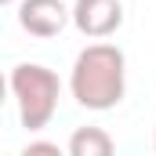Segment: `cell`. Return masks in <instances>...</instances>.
<instances>
[{"mask_svg": "<svg viewBox=\"0 0 156 156\" xmlns=\"http://www.w3.org/2000/svg\"><path fill=\"white\" fill-rule=\"evenodd\" d=\"M69 91H73L76 105L91 109V113L116 109L123 102V91H127V55L105 40L87 44L73 62Z\"/></svg>", "mask_w": 156, "mask_h": 156, "instance_id": "1", "label": "cell"}, {"mask_svg": "<svg viewBox=\"0 0 156 156\" xmlns=\"http://www.w3.org/2000/svg\"><path fill=\"white\" fill-rule=\"evenodd\" d=\"M37 153H47V156H58V145H55V142H29V145L22 149V156H37Z\"/></svg>", "mask_w": 156, "mask_h": 156, "instance_id": "6", "label": "cell"}, {"mask_svg": "<svg viewBox=\"0 0 156 156\" xmlns=\"http://www.w3.org/2000/svg\"><path fill=\"white\" fill-rule=\"evenodd\" d=\"M113 134L105 127H76L69 138V156H109Z\"/></svg>", "mask_w": 156, "mask_h": 156, "instance_id": "5", "label": "cell"}, {"mask_svg": "<svg viewBox=\"0 0 156 156\" xmlns=\"http://www.w3.org/2000/svg\"><path fill=\"white\" fill-rule=\"evenodd\" d=\"M11 94L18 105V120L26 131H44L55 113H58V98H62V80L55 69L40 66V62H18L11 69Z\"/></svg>", "mask_w": 156, "mask_h": 156, "instance_id": "2", "label": "cell"}, {"mask_svg": "<svg viewBox=\"0 0 156 156\" xmlns=\"http://www.w3.org/2000/svg\"><path fill=\"white\" fill-rule=\"evenodd\" d=\"M69 22H73V7H66L62 0H18V26L29 37L51 40Z\"/></svg>", "mask_w": 156, "mask_h": 156, "instance_id": "4", "label": "cell"}, {"mask_svg": "<svg viewBox=\"0 0 156 156\" xmlns=\"http://www.w3.org/2000/svg\"><path fill=\"white\" fill-rule=\"evenodd\" d=\"M73 26L87 40H109L123 26V0H76Z\"/></svg>", "mask_w": 156, "mask_h": 156, "instance_id": "3", "label": "cell"}, {"mask_svg": "<svg viewBox=\"0 0 156 156\" xmlns=\"http://www.w3.org/2000/svg\"><path fill=\"white\" fill-rule=\"evenodd\" d=\"M0 4H18V0H0Z\"/></svg>", "mask_w": 156, "mask_h": 156, "instance_id": "7", "label": "cell"}, {"mask_svg": "<svg viewBox=\"0 0 156 156\" xmlns=\"http://www.w3.org/2000/svg\"><path fill=\"white\" fill-rule=\"evenodd\" d=\"M153 145H156V138H153Z\"/></svg>", "mask_w": 156, "mask_h": 156, "instance_id": "8", "label": "cell"}]
</instances>
